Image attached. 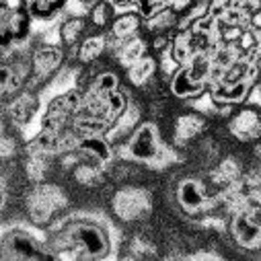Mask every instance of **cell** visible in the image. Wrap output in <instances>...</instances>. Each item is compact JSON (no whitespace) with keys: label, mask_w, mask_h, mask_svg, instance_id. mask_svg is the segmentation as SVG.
<instances>
[{"label":"cell","mask_w":261,"mask_h":261,"mask_svg":"<svg viewBox=\"0 0 261 261\" xmlns=\"http://www.w3.org/2000/svg\"><path fill=\"white\" fill-rule=\"evenodd\" d=\"M76 3H79V5H83V7H87V9H91V7L97 3V0H76Z\"/></svg>","instance_id":"30"},{"label":"cell","mask_w":261,"mask_h":261,"mask_svg":"<svg viewBox=\"0 0 261 261\" xmlns=\"http://www.w3.org/2000/svg\"><path fill=\"white\" fill-rule=\"evenodd\" d=\"M54 257L56 255L51 253L49 247L41 245L33 234L21 228H13L3 237V259L35 261V259H54Z\"/></svg>","instance_id":"4"},{"label":"cell","mask_w":261,"mask_h":261,"mask_svg":"<svg viewBox=\"0 0 261 261\" xmlns=\"http://www.w3.org/2000/svg\"><path fill=\"white\" fill-rule=\"evenodd\" d=\"M144 15L138 9H129V11H121L117 13L115 21L111 23L107 35L113 39H129L134 35H140V31L144 29Z\"/></svg>","instance_id":"13"},{"label":"cell","mask_w":261,"mask_h":261,"mask_svg":"<svg viewBox=\"0 0 261 261\" xmlns=\"http://www.w3.org/2000/svg\"><path fill=\"white\" fill-rule=\"evenodd\" d=\"M39 105H41V103H39L37 93L31 91V89H23V91L17 93L11 101L5 103V107H7V117H9L15 125L25 127V125H29V123L33 121V117L37 115Z\"/></svg>","instance_id":"10"},{"label":"cell","mask_w":261,"mask_h":261,"mask_svg":"<svg viewBox=\"0 0 261 261\" xmlns=\"http://www.w3.org/2000/svg\"><path fill=\"white\" fill-rule=\"evenodd\" d=\"M175 33V31H173ZM173 33H159V35H152V41H150V51L159 58L161 54L169 51L171 45H173Z\"/></svg>","instance_id":"24"},{"label":"cell","mask_w":261,"mask_h":261,"mask_svg":"<svg viewBox=\"0 0 261 261\" xmlns=\"http://www.w3.org/2000/svg\"><path fill=\"white\" fill-rule=\"evenodd\" d=\"M109 49V41H107V33H89L74 49V60L81 64V66H87V64L99 62Z\"/></svg>","instance_id":"15"},{"label":"cell","mask_w":261,"mask_h":261,"mask_svg":"<svg viewBox=\"0 0 261 261\" xmlns=\"http://www.w3.org/2000/svg\"><path fill=\"white\" fill-rule=\"evenodd\" d=\"M179 15L169 9V7H163L161 11H156L154 15H150L146 21H144V29L150 33V35H159V33H173L177 29V23H179Z\"/></svg>","instance_id":"19"},{"label":"cell","mask_w":261,"mask_h":261,"mask_svg":"<svg viewBox=\"0 0 261 261\" xmlns=\"http://www.w3.org/2000/svg\"><path fill=\"white\" fill-rule=\"evenodd\" d=\"M15 152H17V140H15V138H11V136L5 132V136H3V159H5V161H9V159H11V154L15 156Z\"/></svg>","instance_id":"27"},{"label":"cell","mask_w":261,"mask_h":261,"mask_svg":"<svg viewBox=\"0 0 261 261\" xmlns=\"http://www.w3.org/2000/svg\"><path fill=\"white\" fill-rule=\"evenodd\" d=\"M234 3H237V5H239V7H241V5H243V3H245V0H234Z\"/></svg>","instance_id":"31"},{"label":"cell","mask_w":261,"mask_h":261,"mask_svg":"<svg viewBox=\"0 0 261 261\" xmlns=\"http://www.w3.org/2000/svg\"><path fill=\"white\" fill-rule=\"evenodd\" d=\"M79 150H81V154H83L87 161L99 163V165H103V167H109V165L113 163V144L107 140L105 134L81 138Z\"/></svg>","instance_id":"14"},{"label":"cell","mask_w":261,"mask_h":261,"mask_svg":"<svg viewBox=\"0 0 261 261\" xmlns=\"http://www.w3.org/2000/svg\"><path fill=\"white\" fill-rule=\"evenodd\" d=\"M195 3H198V0H167V7L173 9L179 17H183L195 7Z\"/></svg>","instance_id":"26"},{"label":"cell","mask_w":261,"mask_h":261,"mask_svg":"<svg viewBox=\"0 0 261 261\" xmlns=\"http://www.w3.org/2000/svg\"><path fill=\"white\" fill-rule=\"evenodd\" d=\"M66 62V47L60 43H39L37 47L31 49V66H33V76L27 83V89L35 91L37 83H43L60 72V68Z\"/></svg>","instance_id":"5"},{"label":"cell","mask_w":261,"mask_h":261,"mask_svg":"<svg viewBox=\"0 0 261 261\" xmlns=\"http://www.w3.org/2000/svg\"><path fill=\"white\" fill-rule=\"evenodd\" d=\"M249 29L261 33V9H259V7L249 15Z\"/></svg>","instance_id":"28"},{"label":"cell","mask_w":261,"mask_h":261,"mask_svg":"<svg viewBox=\"0 0 261 261\" xmlns=\"http://www.w3.org/2000/svg\"><path fill=\"white\" fill-rule=\"evenodd\" d=\"M232 237L241 247L247 249H255L261 245V226L253 220V216L249 212H239L232 216V224H230Z\"/></svg>","instance_id":"11"},{"label":"cell","mask_w":261,"mask_h":261,"mask_svg":"<svg viewBox=\"0 0 261 261\" xmlns=\"http://www.w3.org/2000/svg\"><path fill=\"white\" fill-rule=\"evenodd\" d=\"M89 19L83 15H70L58 25V41L66 49H76V45L89 35Z\"/></svg>","instance_id":"12"},{"label":"cell","mask_w":261,"mask_h":261,"mask_svg":"<svg viewBox=\"0 0 261 261\" xmlns=\"http://www.w3.org/2000/svg\"><path fill=\"white\" fill-rule=\"evenodd\" d=\"M245 29H247V27H241V25H226V23L218 21V27H216V41H218L220 45H234V43L241 39V35H243Z\"/></svg>","instance_id":"23"},{"label":"cell","mask_w":261,"mask_h":261,"mask_svg":"<svg viewBox=\"0 0 261 261\" xmlns=\"http://www.w3.org/2000/svg\"><path fill=\"white\" fill-rule=\"evenodd\" d=\"M115 17H117V7L111 0H97L91 9H87L89 25L99 33H107Z\"/></svg>","instance_id":"18"},{"label":"cell","mask_w":261,"mask_h":261,"mask_svg":"<svg viewBox=\"0 0 261 261\" xmlns=\"http://www.w3.org/2000/svg\"><path fill=\"white\" fill-rule=\"evenodd\" d=\"M259 37H261V33H259Z\"/></svg>","instance_id":"32"},{"label":"cell","mask_w":261,"mask_h":261,"mask_svg":"<svg viewBox=\"0 0 261 261\" xmlns=\"http://www.w3.org/2000/svg\"><path fill=\"white\" fill-rule=\"evenodd\" d=\"M68 198L62 187L54 183H33V187L25 193V210L27 218L37 224L45 226L49 224L62 210H66Z\"/></svg>","instance_id":"1"},{"label":"cell","mask_w":261,"mask_h":261,"mask_svg":"<svg viewBox=\"0 0 261 261\" xmlns=\"http://www.w3.org/2000/svg\"><path fill=\"white\" fill-rule=\"evenodd\" d=\"M49 154H43V152H25V161H23V171H25V177L31 181V183H41L45 181L49 169H51V163H49Z\"/></svg>","instance_id":"20"},{"label":"cell","mask_w":261,"mask_h":261,"mask_svg":"<svg viewBox=\"0 0 261 261\" xmlns=\"http://www.w3.org/2000/svg\"><path fill=\"white\" fill-rule=\"evenodd\" d=\"M163 7H167V0H138V11L144 15V19H148Z\"/></svg>","instance_id":"25"},{"label":"cell","mask_w":261,"mask_h":261,"mask_svg":"<svg viewBox=\"0 0 261 261\" xmlns=\"http://www.w3.org/2000/svg\"><path fill=\"white\" fill-rule=\"evenodd\" d=\"M117 89H121V87H119V76H117L115 72H111V70H101V72L91 81V85L85 89V93L97 95V97H107V95H111V93L117 91Z\"/></svg>","instance_id":"21"},{"label":"cell","mask_w":261,"mask_h":261,"mask_svg":"<svg viewBox=\"0 0 261 261\" xmlns=\"http://www.w3.org/2000/svg\"><path fill=\"white\" fill-rule=\"evenodd\" d=\"M111 3L121 9V11H129V9H138V0H111Z\"/></svg>","instance_id":"29"},{"label":"cell","mask_w":261,"mask_h":261,"mask_svg":"<svg viewBox=\"0 0 261 261\" xmlns=\"http://www.w3.org/2000/svg\"><path fill=\"white\" fill-rule=\"evenodd\" d=\"M107 41H109L107 51H111L115 62L123 68H129L132 64H136L138 60L150 54V43L142 35H134L129 39H113L107 35Z\"/></svg>","instance_id":"9"},{"label":"cell","mask_w":261,"mask_h":261,"mask_svg":"<svg viewBox=\"0 0 261 261\" xmlns=\"http://www.w3.org/2000/svg\"><path fill=\"white\" fill-rule=\"evenodd\" d=\"M72 179L81 185V187H87V189H95V187H101L107 179L105 175V167L99 165V163H93V161H87L83 159L72 171Z\"/></svg>","instance_id":"17"},{"label":"cell","mask_w":261,"mask_h":261,"mask_svg":"<svg viewBox=\"0 0 261 261\" xmlns=\"http://www.w3.org/2000/svg\"><path fill=\"white\" fill-rule=\"evenodd\" d=\"M156 70H159V60H156V56L148 54L142 60H138L136 64H132L129 68H125V76H127V83L132 87L144 89L146 85L152 83Z\"/></svg>","instance_id":"16"},{"label":"cell","mask_w":261,"mask_h":261,"mask_svg":"<svg viewBox=\"0 0 261 261\" xmlns=\"http://www.w3.org/2000/svg\"><path fill=\"white\" fill-rule=\"evenodd\" d=\"M208 127V117L206 113L202 111H185L181 115L175 117V123H173V142L175 146L183 148L187 146L191 140L200 138Z\"/></svg>","instance_id":"8"},{"label":"cell","mask_w":261,"mask_h":261,"mask_svg":"<svg viewBox=\"0 0 261 261\" xmlns=\"http://www.w3.org/2000/svg\"><path fill=\"white\" fill-rule=\"evenodd\" d=\"M111 212L121 222H140L152 212V198L144 187L125 185L111 198Z\"/></svg>","instance_id":"2"},{"label":"cell","mask_w":261,"mask_h":261,"mask_svg":"<svg viewBox=\"0 0 261 261\" xmlns=\"http://www.w3.org/2000/svg\"><path fill=\"white\" fill-rule=\"evenodd\" d=\"M228 132L239 142L261 140V107L245 105L228 117Z\"/></svg>","instance_id":"7"},{"label":"cell","mask_w":261,"mask_h":261,"mask_svg":"<svg viewBox=\"0 0 261 261\" xmlns=\"http://www.w3.org/2000/svg\"><path fill=\"white\" fill-rule=\"evenodd\" d=\"M121 146H123V156L134 163H159L165 156L159 129L150 121H142L136 132L129 136V140Z\"/></svg>","instance_id":"3"},{"label":"cell","mask_w":261,"mask_h":261,"mask_svg":"<svg viewBox=\"0 0 261 261\" xmlns=\"http://www.w3.org/2000/svg\"><path fill=\"white\" fill-rule=\"evenodd\" d=\"M33 15L29 9H5L0 7V33H3V58L9 56L11 47L23 43L31 33Z\"/></svg>","instance_id":"6"},{"label":"cell","mask_w":261,"mask_h":261,"mask_svg":"<svg viewBox=\"0 0 261 261\" xmlns=\"http://www.w3.org/2000/svg\"><path fill=\"white\" fill-rule=\"evenodd\" d=\"M68 0H35L29 7V13L37 21H54L64 9H66Z\"/></svg>","instance_id":"22"}]
</instances>
